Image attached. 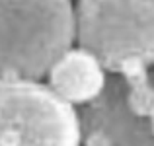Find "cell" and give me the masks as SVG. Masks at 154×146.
I'll use <instances>...</instances> for the list:
<instances>
[{
    "label": "cell",
    "mask_w": 154,
    "mask_h": 146,
    "mask_svg": "<svg viewBox=\"0 0 154 146\" xmlns=\"http://www.w3.org/2000/svg\"><path fill=\"white\" fill-rule=\"evenodd\" d=\"M74 43L72 0H0V80H43Z\"/></svg>",
    "instance_id": "obj_1"
},
{
    "label": "cell",
    "mask_w": 154,
    "mask_h": 146,
    "mask_svg": "<svg viewBox=\"0 0 154 146\" xmlns=\"http://www.w3.org/2000/svg\"><path fill=\"white\" fill-rule=\"evenodd\" d=\"M76 43L109 72L144 62L154 68V0H76Z\"/></svg>",
    "instance_id": "obj_2"
},
{
    "label": "cell",
    "mask_w": 154,
    "mask_h": 146,
    "mask_svg": "<svg viewBox=\"0 0 154 146\" xmlns=\"http://www.w3.org/2000/svg\"><path fill=\"white\" fill-rule=\"evenodd\" d=\"M0 146H82L78 107L43 80H0Z\"/></svg>",
    "instance_id": "obj_3"
},
{
    "label": "cell",
    "mask_w": 154,
    "mask_h": 146,
    "mask_svg": "<svg viewBox=\"0 0 154 146\" xmlns=\"http://www.w3.org/2000/svg\"><path fill=\"white\" fill-rule=\"evenodd\" d=\"M82 146H154L150 117L129 105L127 86L119 72H109L102 94L78 107Z\"/></svg>",
    "instance_id": "obj_4"
},
{
    "label": "cell",
    "mask_w": 154,
    "mask_h": 146,
    "mask_svg": "<svg viewBox=\"0 0 154 146\" xmlns=\"http://www.w3.org/2000/svg\"><path fill=\"white\" fill-rule=\"evenodd\" d=\"M107 74L109 70L94 53L80 45H72L53 62L45 82L64 101L80 107L102 94Z\"/></svg>",
    "instance_id": "obj_5"
},
{
    "label": "cell",
    "mask_w": 154,
    "mask_h": 146,
    "mask_svg": "<svg viewBox=\"0 0 154 146\" xmlns=\"http://www.w3.org/2000/svg\"><path fill=\"white\" fill-rule=\"evenodd\" d=\"M150 68L152 66L144 62H133L119 72L127 86L129 105L144 117H150L154 105V78L150 74Z\"/></svg>",
    "instance_id": "obj_6"
},
{
    "label": "cell",
    "mask_w": 154,
    "mask_h": 146,
    "mask_svg": "<svg viewBox=\"0 0 154 146\" xmlns=\"http://www.w3.org/2000/svg\"><path fill=\"white\" fill-rule=\"evenodd\" d=\"M150 121H152V127H154V105H152V113H150Z\"/></svg>",
    "instance_id": "obj_7"
},
{
    "label": "cell",
    "mask_w": 154,
    "mask_h": 146,
    "mask_svg": "<svg viewBox=\"0 0 154 146\" xmlns=\"http://www.w3.org/2000/svg\"><path fill=\"white\" fill-rule=\"evenodd\" d=\"M152 70H154V68H152Z\"/></svg>",
    "instance_id": "obj_8"
}]
</instances>
